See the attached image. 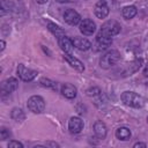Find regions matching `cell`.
I'll use <instances>...</instances> for the list:
<instances>
[{"mask_svg": "<svg viewBox=\"0 0 148 148\" xmlns=\"http://www.w3.org/2000/svg\"><path fill=\"white\" fill-rule=\"evenodd\" d=\"M61 94L68 98V99H73L76 97V94H77V90H76V87L73 86L72 83H64L61 86Z\"/></svg>", "mask_w": 148, "mask_h": 148, "instance_id": "cell-13", "label": "cell"}, {"mask_svg": "<svg viewBox=\"0 0 148 148\" xmlns=\"http://www.w3.org/2000/svg\"><path fill=\"white\" fill-rule=\"evenodd\" d=\"M0 138H1V140L9 139L10 138V132L7 128H1V131H0Z\"/></svg>", "mask_w": 148, "mask_h": 148, "instance_id": "cell-22", "label": "cell"}, {"mask_svg": "<svg viewBox=\"0 0 148 148\" xmlns=\"http://www.w3.org/2000/svg\"><path fill=\"white\" fill-rule=\"evenodd\" d=\"M147 121H148V118H147Z\"/></svg>", "mask_w": 148, "mask_h": 148, "instance_id": "cell-30", "label": "cell"}, {"mask_svg": "<svg viewBox=\"0 0 148 148\" xmlns=\"http://www.w3.org/2000/svg\"><path fill=\"white\" fill-rule=\"evenodd\" d=\"M0 44H1V51H3V49H5V45H6V44H5V42H3V40H1V42H0Z\"/></svg>", "mask_w": 148, "mask_h": 148, "instance_id": "cell-28", "label": "cell"}, {"mask_svg": "<svg viewBox=\"0 0 148 148\" xmlns=\"http://www.w3.org/2000/svg\"><path fill=\"white\" fill-rule=\"evenodd\" d=\"M83 128V120L80 117H72L68 121V130L72 133H80Z\"/></svg>", "mask_w": 148, "mask_h": 148, "instance_id": "cell-11", "label": "cell"}, {"mask_svg": "<svg viewBox=\"0 0 148 148\" xmlns=\"http://www.w3.org/2000/svg\"><path fill=\"white\" fill-rule=\"evenodd\" d=\"M47 28H49V30H50L58 39L65 36V31H64L59 25H57V24H54V23H49V24H47Z\"/></svg>", "mask_w": 148, "mask_h": 148, "instance_id": "cell-19", "label": "cell"}, {"mask_svg": "<svg viewBox=\"0 0 148 148\" xmlns=\"http://www.w3.org/2000/svg\"><path fill=\"white\" fill-rule=\"evenodd\" d=\"M116 138L119 139V140H123V141L130 140V138H131V131L127 127H119L116 131Z\"/></svg>", "mask_w": 148, "mask_h": 148, "instance_id": "cell-17", "label": "cell"}, {"mask_svg": "<svg viewBox=\"0 0 148 148\" xmlns=\"http://www.w3.org/2000/svg\"><path fill=\"white\" fill-rule=\"evenodd\" d=\"M10 117L16 120V121H22L24 118H25V114L24 112L22 111V109H18V108H14L10 112Z\"/></svg>", "mask_w": 148, "mask_h": 148, "instance_id": "cell-20", "label": "cell"}, {"mask_svg": "<svg viewBox=\"0 0 148 148\" xmlns=\"http://www.w3.org/2000/svg\"><path fill=\"white\" fill-rule=\"evenodd\" d=\"M64 18H65V21L69 25H76V24L81 23V16H80V14L76 10L72 9V8H68V9L65 10Z\"/></svg>", "mask_w": 148, "mask_h": 148, "instance_id": "cell-6", "label": "cell"}, {"mask_svg": "<svg viewBox=\"0 0 148 148\" xmlns=\"http://www.w3.org/2000/svg\"><path fill=\"white\" fill-rule=\"evenodd\" d=\"M17 75H18V77H20L22 81L30 82V81H32V80L37 76V72L34 71V69L27 68L23 64H20V65L17 66Z\"/></svg>", "mask_w": 148, "mask_h": 148, "instance_id": "cell-5", "label": "cell"}, {"mask_svg": "<svg viewBox=\"0 0 148 148\" xmlns=\"http://www.w3.org/2000/svg\"><path fill=\"white\" fill-rule=\"evenodd\" d=\"M133 148H147V146L143 142H136V143H134Z\"/></svg>", "mask_w": 148, "mask_h": 148, "instance_id": "cell-26", "label": "cell"}, {"mask_svg": "<svg viewBox=\"0 0 148 148\" xmlns=\"http://www.w3.org/2000/svg\"><path fill=\"white\" fill-rule=\"evenodd\" d=\"M46 148H60V147L58 143H56L53 141H49V142H46Z\"/></svg>", "mask_w": 148, "mask_h": 148, "instance_id": "cell-25", "label": "cell"}, {"mask_svg": "<svg viewBox=\"0 0 148 148\" xmlns=\"http://www.w3.org/2000/svg\"><path fill=\"white\" fill-rule=\"evenodd\" d=\"M136 7L135 6H126L123 8V17L126 20H131L136 15Z\"/></svg>", "mask_w": 148, "mask_h": 148, "instance_id": "cell-18", "label": "cell"}, {"mask_svg": "<svg viewBox=\"0 0 148 148\" xmlns=\"http://www.w3.org/2000/svg\"><path fill=\"white\" fill-rule=\"evenodd\" d=\"M94 133L95 135L98 138V139H105L106 136V133H108V128H106V125L102 121V120H97L95 124H94Z\"/></svg>", "mask_w": 148, "mask_h": 148, "instance_id": "cell-14", "label": "cell"}, {"mask_svg": "<svg viewBox=\"0 0 148 148\" xmlns=\"http://www.w3.org/2000/svg\"><path fill=\"white\" fill-rule=\"evenodd\" d=\"M28 109L34 113H42L45 110V101L38 95H34L28 99Z\"/></svg>", "mask_w": 148, "mask_h": 148, "instance_id": "cell-4", "label": "cell"}, {"mask_svg": "<svg viewBox=\"0 0 148 148\" xmlns=\"http://www.w3.org/2000/svg\"><path fill=\"white\" fill-rule=\"evenodd\" d=\"M8 148H23V145L16 140H12L8 143Z\"/></svg>", "mask_w": 148, "mask_h": 148, "instance_id": "cell-23", "label": "cell"}, {"mask_svg": "<svg viewBox=\"0 0 148 148\" xmlns=\"http://www.w3.org/2000/svg\"><path fill=\"white\" fill-rule=\"evenodd\" d=\"M58 43H59L60 49L65 52V54H69V56H72L73 50H74V45H73L72 39H69L68 37L64 36V37H61V38L58 39Z\"/></svg>", "mask_w": 148, "mask_h": 148, "instance_id": "cell-9", "label": "cell"}, {"mask_svg": "<svg viewBox=\"0 0 148 148\" xmlns=\"http://www.w3.org/2000/svg\"><path fill=\"white\" fill-rule=\"evenodd\" d=\"M111 44H112V38H111V37L101 35V34L98 32V35H97V37H96V46H97L98 50H104V49L109 47Z\"/></svg>", "mask_w": 148, "mask_h": 148, "instance_id": "cell-15", "label": "cell"}, {"mask_svg": "<svg viewBox=\"0 0 148 148\" xmlns=\"http://www.w3.org/2000/svg\"><path fill=\"white\" fill-rule=\"evenodd\" d=\"M39 83H40V86H43V87H46V88H51V89H57V83H56L54 81H51V80H49V79H45V77H43V79H40Z\"/></svg>", "mask_w": 148, "mask_h": 148, "instance_id": "cell-21", "label": "cell"}, {"mask_svg": "<svg viewBox=\"0 0 148 148\" xmlns=\"http://www.w3.org/2000/svg\"><path fill=\"white\" fill-rule=\"evenodd\" d=\"M95 15L98 17V18H105L108 15H109V7H108V3L105 1H98L96 5H95Z\"/></svg>", "mask_w": 148, "mask_h": 148, "instance_id": "cell-10", "label": "cell"}, {"mask_svg": "<svg viewBox=\"0 0 148 148\" xmlns=\"http://www.w3.org/2000/svg\"><path fill=\"white\" fill-rule=\"evenodd\" d=\"M120 98L124 102V104H126L128 106H132V108H136V109L142 108L143 104H145L143 98L134 91H125V92L121 94Z\"/></svg>", "mask_w": 148, "mask_h": 148, "instance_id": "cell-1", "label": "cell"}, {"mask_svg": "<svg viewBox=\"0 0 148 148\" xmlns=\"http://www.w3.org/2000/svg\"><path fill=\"white\" fill-rule=\"evenodd\" d=\"M18 87V81L15 77H9L5 81H2L1 83V92L2 95L5 94H10L13 91H15Z\"/></svg>", "mask_w": 148, "mask_h": 148, "instance_id": "cell-8", "label": "cell"}, {"mask_svg": "<svg viewBox=\"0 0 148 148\" xmlns=\"http://www.w3.org/2000/svg\"><path fill=\"white\" fill-rule=\"evenodd\" d=\"M99 94H101V90L98 88H90L87 90V95H89V96H96Z\"/></svg>", "mask_w": 148, "mask_h": 148, "instance_id": "cell-24", "label": "cell"}, {"mask_svg": "<svg viewBox=\"0 0 148 148\" xmlns=\"http://www.w3.org/2000/svg\"><path fill=\"white\" fill-rule=\"evenodd\" d=\"M119 60H120V53L117 50H110L101 57L99 65L102 68H110L114 66Z\"/></svg>", "mask_w": 148, "mask_h": 148, "instance_id": "cell-2", "label": "cell"}, {"mask_svg": "<svg viewBox=\"0 0 148 148\" xmlns=\"http://www.w3.org/2000/svg\"><path fill=\"white\" fill-rule=\"evenodd\" d=\"M64 58H65V60H66L74 69H76L77 72L81 73V72L84 71V66H83V64H82L79 59H76V58H74L73 56H69V54H65Z\"/></svg>", "mask_w": 148, "mask_h": 148, "instance_id": "cell-16", "label": "cell"}, {"mask_svg": "<svg viewBox=\"0 0 148 148\" xmlns=\"http://www.w3.org/2000/svg\"><path fill=\"white\" fill-rule=\"evenodd\" d=\"M120 29H121V27L117 21L109 20L102 25V28L99 30V34L112 38V36H116V35H118L120 32Z\"/></svg>", "mask_w": 148, "mask_h": 148, "instance_id": "cell-3", "label": "cell"}, {"mask_svg": "<svg viewBox=\"0 0 148 148\" xmlns=\"http://www.w3.org/2000/svg\"><path fill=\"white\" fill-rule=\"evenodd\" d=\"M72 42H73L74 47H76L80 51H87L91 47V43L87 38H83V37H74Z\"/></svg>", "mask_w": 148, "mask_h": 148, "instance_id": "cell-12", "label": "cell"}, {"mask_svg": "<svg viewBox=\"0 0 148 148\" xmlns=\"http://www.w3.org/2000/svg\"><path fill=\"white\" fill-rule=\"evenodd\" d=\"M96 30V24L90 18H84L80 23V31L84 36H91Z\"/></svg>", "mask_w": 148, "mask_h": 148, "instance_id": "cell-7", "label": "cell"}, {"mask_svg": "<svg viewBox=\"0 0 148 148\" xmlns=\"http://www.w3.org/2000/svg\"><path fill=\"white\" fill-rule=\"evenodd\" d=\"M143 74H145V76H148V65L145 67V69H143Z\"/></svg>", "mask_w": 148, "mask_h": 148, "instance_id": "cell-27", "label": "cell"}, {"mask_svg": "<svg viewBox=\"0 0 148 148\" xmlns=\"http://www.w3.org/2000/svg\"><path fill=\"white\" fill-rule=\"evenodd\" d=\"M34 148H46V146H40V145H37V146H35Z\"/></svg>", "mask_w": 148, "mask_h": 148, "instance_id": "cell-29", "label": "cell"}]
</instances>
